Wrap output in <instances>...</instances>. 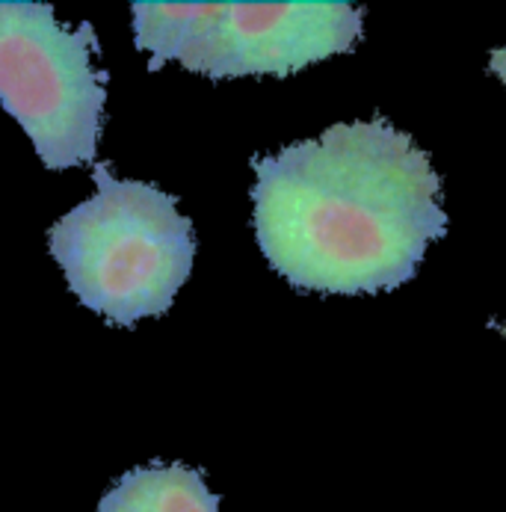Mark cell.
Segmentation results:
<instances>
[{
  "label": "cell",
  "instance_id": "cell-1",
  "mask_svg": "<svg viewBox=\"0 0 506 512\" xmlns=\"http://www.w3.org/2000/svg\"><path fill=\"white\" fill-rule=\"evenodd\" d=\"M252 166L255 240L296 291H394L447 231L430 154L385 116L332 125Z\"/></svg>",
  "mask_w": 506,
  "mask_h": 512
},
{
  "label": "cell",
  "instance_id": "cell-2",
  "mask_svg": "<svg viewBox=\"0 0 506 512\" xmlns=\"http://www.w3.org/2000/svg\"><path fill=\"white\" fill-rule=\"evenodd\" d=\"M95 196L48 231L72 293L107 323L131 329L172 308L196 258L193 222L157 184L113 178L92 163Z\"/></svg>",
  "mask_w": 506,
  "mask_h": 512
},
{
  "label": "cell",
  "instance_id": "cell-3",
  "mask_svg": "<svg viewBox=\"0 0 506 512\" xmlns=\"http://www.w3.org/2000/svg\"><path fill=\"white\" fill-rule=\"evenodd\" d=\"M134 42L205 77L302 72L362 39L364 9L350 3H134Z\"/></svg>",
  "mask_w": 506,
  "mask_h": 512
},
{
  "label": "cell",
  "instance_id": "cell-4",
  "mask_svg": "<svg viewBox=\"0 0 506 512\" xmlns=\"http://www.w3.org/2000/svg\"><path fill=\"white\" fill-rule=\"evenodd\" d=\"M92 57L89 21L72 30L48 3L0 0V104L54 172L89 166L98 154L107 72Z\"/></svg>",
  "mask_w": 506,
  "mask_h": 512
},
{
  "label": "cell",
  "instance_id": "cell-5",
  "mask_svg": "<svg viewBox=\"0 0 506 512\" xmlns=\"http://www.w3.org/2000/svg\"><path fill=\"white\" fill-rule=\"evenodd\" d=\"M98 512H219L199 468L184 462H151L122 474L98 501Z\"/></svg>",
  "mask_w": 506,
  "mask_h": 512
},
{
  "label": "cell",
  "instance_id": "cell-6",
  "mask_svg": "<svg viewBox=\"0 0 506 512\" xmlns=\"http://www.w3.org/2000/svg\"><path fill=\"white\" fill-rule=\"evenodd\" d=\"M489 69L501 77V83L506 86V48H495L492 54H489Z\"/></svg>",
  "mask_w": 506,
  "mask_h": 512
},
{
  "label": "cell",
  "instance_id": "cell-7",
  "mask_svg": "<svg viewBox=\"0 0 506 512\" xmlns=\"http://www.w3.org/2000/svg\"><path fill=\"white\" fill-rule=\"evenodd\" d=\"M492 326H495V329H498V332L506 338V320H501V323H492Z\"/></svg>",
  "mask_w": 506,
  "mask_h": 512
}]
</instances>
